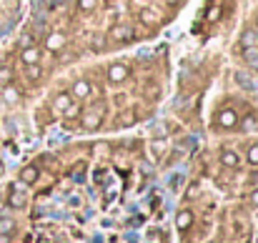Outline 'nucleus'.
I'll list each match as a JSON object with an SVG mask.
<instances>
[{"mask_svg": "<svg viewBox=\"0 0 258 243\" xmlns=\"http://www.w3.org/2000/svg\"><path fill=\"white\" fill-rule=\"evenodd\" d=\"M78 123L86 128V130H98L100 128V113H83L78 118Z\"/></svg>", "mask_w": 258, "mask_h": 243, "instance_id": "39448f33", "label": "nucleus"}, {"mask_svg": "<svg viewBox=\"0 0 258 243\" xmlns=\"http://www.w3.org/2000/svg\"><path fill=\"white\" fill-rule=\"evenodd\" d=\"M133 38V30L128 26H113L110 28V40H128Z\"/></svg>", "mask_w": 258, "mask_h": 243, "instance_id": "9d476101", "label": "nucleus"}, {"mask_svg": "<svg viewBox=\"0 0 258 243\" xmlns=\"http://www.w3.org/2000/svg\"><path fill=\"white\" fill-rule=\"evenodd\" d=\"M243 60L258 70V46H250V48H243Z\"/></svg>", "mask_w": 258, "mask_h": 243, "instance_id": "f8f14e48", "label": "nucleus"}, {"mask_svg": "<svg viewBox=\"0 0 258 243\" xmlns=\"http://www.w3.org/2000/svg\"><path fill=\"white\" fill-rule=\"evenodd\" d=\"M250 183L258 188V170H253V173H250Z\"/></svg>", "mask_w": 258, "mask_h": 243, "instance_id": "b1692460", "label": "nucleus"}, {"mask_svg": "<svg viewBox=\"0 0 258 243\" xmlns=\"http://www.w3.org/2000/svg\"><path fill=\"white\" fill-rule=\"evenodd\" d=\"M0 243H10V236H0Z\"/></svg>", "mask_w": 258, "mask_h": 243, "instance_id": "a878e982", "label": "nucleus"}, {"mask_svg": "<svg viewBox=\"0 0 258 243\" xmlns=\"http://www.w3.org/2000/svg\"><path fill=\"white\" fill-rule=\"evenodd\" d=\"M20 60H23L26 66L40 63V48H36V46H28V48H23V50H20Z\"/></svg>", "mask_w": 258, "mask_h": 243, "instance_id": "423d86ee", "label": "nucleus"}, {"mask_svg": "<svg viewBox=\"0 0 258 243\" xmlns=\"http://www.w3.org/2000/svg\"><path fill=\"white\" fill-rule=\"evenodd\" d=\"M240 133H250L256 128V116H246V118H238V126H236Z\"/></svg>", "mask_w": 258, "mask_h": 243, "instance_id": "dca6fc26", "label": "nucleus"}, {"mask_svg": "<svg viewBox=\"0 0 258 243\" xmlns=\"http://www.w3.org/2000/svg\"><path fill=\"white\" fill-rule=\"evenodd\" d=\"M250 203H253V206H256V208H258V188H256V190H253V193H250Z\"/></svg>", "mask_w": 258, "mask_h": 243, "instance_id": "5701e85b", "label": "nucleus"}, {"mask_svg": "<svg viewBox=\"0 0 258 243\" xmlns=\"http://www.w3.org/2000/svg\"><path fill=\"white\" fill-rule=\"evenodd\" d=\"M3 100H6L8 106L20 103V90H18L13 83H6V86H3Z\"/></svg>", "mask_w": 258, "mask_h": 243, "instance_id": "0eeeda50", "label": "nucleus"}, {"mask_svg": "<svg viewBox=\"0 0 258 243\" xmlns=\"http://www.w3.org/2000/svg\"><path fill=\"white\" fill-rule=\"evenodd\" d=\"M70 106H73V96H70V93H58V96L53 98V108H56L58 113H66Z\"/></svg>", "mask_w": 258, "mask_h": 243, "instance_id": "6e6552de", "label": "nucleus"}, {"mask_svg": "<svg viewBox=\"0 0 258 243\" xmlns=\"http://www.w3.org/2000/svg\"><path fill=\"white\" fill-rule=\"evenodd\" d=\"M63 128H66V130H73V128H76V123H73V120H66V123H63Z\"/></svg>", "mask_w": 258, "mask_h": 243, "instance_id": "393cba45", "label": "nucleus"}, {"mask_svg": "<svg viewBox=\"0 0 258 243\" xmlns=\"http://www.w3.org/2000/svg\"><path fill=\"white\" fill-rule=\"evenodd\" d=\"M13 230H16V220L13 218H8V216L0 218V236H10Z\"/></svg>", "mask_w": 258, "mask_h": 243, "instance_id": "f3484780", "label": "nucleus"}, {"mask_svg": "<svg viewBox=\"0 0 258 243\" xmlns=\"http://www.w3.org/2000/svg\"><path fill=\"white\" fill-rule=\"evenodd\" d=\"M38 176H40V170H38V166H26L23 170H20V180L26 183V186H30V183H36L38 180Z\"/></svg>", "mask_w": 258, "mask_h": 243, "instance_id": "1a4fd4ad", "label": "nucleus"}, {"mask_svg": "<svg viewBox=\"0 0 258 243\" xmlns=\"http://www.w3.org/2000/svg\"><path fill=\"white\" fill-rule=\"evenodd\" d=\"M20 46H23V48H28V46H33V43H30V36H23V38H20Z\"/></svg>", "mask_w": 258, "mask_h": 243, "instance_id": "4be33fe9", "label": "nucleus"}, {"mask_svg": "<svg viewBox=\"0 0 258 243\" xmlns=\"http://www.w3.org/2000/svg\"><path fill=\"white\" fill-rule=\"evenodd\" d=\"M176 226H178V230H188L193 226V213L190 210H180L176 216Z\"/></svg>", "mask_w": 258, "mask_h": 243, "instance_id": "9b49d317", "label": "nucleus"}, {"mask_svg": "<svg viewBox=\"0 0 258 243\" xmlns=\"http://www.w3.org/2000/svg\"><path fill=\"white\" fill-rule=\"evenodd\" d=\"M240 46H243V48L258 46V36H256V30H253V28H248V30H243V33H240Z\"/></svg>", "mask_w": 258, "mask_h": 243, "instance_id": "4468645a", "label": "nucleus"}, {"mask_svg": "<svg viewBox=\"0 0 258 243\" xmlns=\"http://www.w3.org/2000/svg\"><path fill=\"white\" fill-rule=\"evenodd\" d=\"M66 48V36L63 33H50L46 36V50L48 53H60Z\"/></svg>", "mask_w": 258, "mask_h": 243, "instance_id": "7ed1b4c3", "label": "nucleus"}, {"mask_svg": "<svg viewBox=\"0 0 258 243\" xmlns=\"http://www.w3.org/2000/svg\"><path fill=\"white\" fill-rule=\"evenodd\" d=\"M128 76H130V68H128L126 63H113V66L108 68V83H113V86L126 83Z\"/></svg>", "mask_w": 258, "mask_h": 243, "instance_id": "f257e3e1", "label": "nucleus"}, {"mask_svg": "<svg viewBox=\"0 0 258 243\" xmlns=\"http://www.w3.org/2000/svg\"><path fill=\"white\" fill-rule=\"evenodd\" d=\"M216 126H218L220 130H233V128L238 126V113L230 110V108L220 110V113L216 116Z\"/></svg>", "mask_w": 258, "mask_h": 243, "instance_id": "f03ea898", "label": "nucleus"}, {"mask_svg": "<svg viewBox=\"0 0 258 243\" xmlns=\"http://www.w3.org/2000/svg\"><path fill=\"white\" fill-rule=\"evenodd\" d=\"M3 173H6V166H3V163H0V176H3Z\"/></svg>", "mask_w": 258, "mask_h": 243, "instance_id": "bb28decb", "label": "nucleus"}, {"mask_svg": "<svg viewBox=\"0 0 258 243\" xmlns=\"http://www.w3.org/2000/svg\"><path fill=\"white\" fill-rule=\"evenodd\" d=\"M78 8H80L83 13H90V10L96 8V0H78Z\"/></svg>", "mask_w": 258, "mask_h": 243, "instance_id": "aec40b11", "label": "nucleus"}, {"mask_svg": "<svg viewBox=\"0 0 258 243\" xmlns=\"http://www.w3.org/2000/svg\"><path fill=\"white\" fill-rule=\"evenodd\" d=\"M246 160H248L250 166H258V143L248 146V150H246Z\"/></svg>", "mask_w": 258, "mask_h": 243, "instance_id": "a211bd4d", "label": "nucleus"}, {"mask_svg": "<svg viewBox=\"0 0 258 243\" xmlns=\"http://www.w3.org/2000/svg\"><path fill=\"white\" fill-rule=\"evenodd\" d=\"M140 20H143L146 26H153V23L158 20V16H156L153 10H143V13H140Z\"/></svg>", "mask_w": 258, "mask_h": 243, "instance_id": "6ab92c4d", "label": "nucleus"}, {"mask_svg": "<svg viewBox=\"0 0 258 243\" xmlns=\"http://www.w3.org/2000/svg\"><path fill=\"white\" fill-rule=\"evenodd\" d=\"M220 163H223L226 168H236V166L240 163V158H238L236 150H223V153H220Z\"/></svg>", "mask_w": 258, "mask_h": 243, "instance_id": "ddd939ff", "label": "nucleus"}, {"mask_svg": "<svg viewBox=\"0 0 258 243\" xmlns=\"http://www.w3.org/2000/svg\"><path fill=\"white\" fill-rule=\"evenodd\" d=\"M10 206L20 208V206H23V198H20V196H13V198H10Z\"/></svg>", "mask_w": 258, "mask_h": 243, "instance_id": "412c9836", "label": "nucleus"}, {"mask_svg": "<svg viewBox=\"0 0 258 243\" xmlns=\"http://www.w3.org/2000/svg\"><path fill=\"white\" fill-rule=\"evenodd\" d=\"M93 93V86H90V80H86V78H80V80H76L73 83V98H78V100H83V98H88Z\"/></svg>", "mask_w": 258, "mask_h": 243, "instance_id": "20e7f679", "label": "nucleus"}, {"mask_svg": "<svg viewBox=\"0 0 258 243\" xmlns=\"http://www.w3.org/2000/svg\"><path fill=\"white\" fill-rule=\"evenodd\" d=\"M26 76H28V80H30V83H36V80H40V78H43V68H40V63H33V66H26Z\"/></svg>", "mask_w": 258, "mask_h": 243, "instance_id": "2eb2a0df", "label": "nucleus"}]
</instances>
